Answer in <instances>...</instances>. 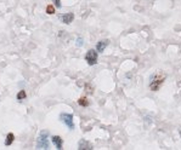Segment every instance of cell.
I'll list each match as a JSON object with an SVG mask.
<instances>
[{
  "label": "cell",
  "instance_id": "cell-1",
  "mask_svg": "<svg viewBox=\"0 0 181 150\" xmlns=\"http://www.w3.org/2000/svg\"><path fill=\"white\" fill-rule=\"evenodd\" d=\"M165 80V74H163L162 72H157L151 76V82H150V89L152 91H158L161 89Z\"/></svg>",
  "mask_w": 181,
  "mask_h": 150
},
{
  "label": "cell",
  "instance_id": "cell-2",
  "mask_svg": "<svg viewBox=\"0 0 181 150\" xmlns=\"http://www.w3.org/2000/svg\"><path fill=\"white\" fill-rule=\"evenodd\" d=\"M47 131H41L37 139V149H49V140H47Z\"/></svg>",
  "mask_w": 181,
  "mask_h": 150
},
{
  "label": "cell",
  "instance_id": "cell-3",
  "mask_svg": "<svg viewBox=\"0 0 181 150\" xmlns=\"http://www.w3.org/2000/svg\"><path fill=\"white\" fill-rule=\"evenodd\" d=\"M60 120L62 124H64L69 130H74V122H73V115L72 114H61Z\"/></svg>",
  "mask_w": 181,
  "mask_h": 150
},
{
  "label": "cell",
  "instance_id": "cell-4",
  "mask_svg": "<svg viewBox=\"0 0 181 150\" xmlns=\"http://www.w3.org/2000/svg\"><path fill=\"white\" fill-rule=\"evenodd\" d=\"M85 61L89 65H95L97 63V52L94 50H89L85 55Z\"/></svg>",
  "mask_w": 181,
  "mask_h": 150
},
{
  "label": "cell",
  "instance_id": "cell-5",
  "mask_svg": "<svg viewBox=\"0 0 181 150\" xmlns=\"http://www.w3.org/2000/svg\"><path fill=\"white\" fill-rule=\"evenodd\" d=\"M78 149L79 150H93L94 149V147H93V144H91L90 142H88V140H85V139H81V140H79V143H78Z\"/></svg>",
  "mask_w": 181,
  "mask_h": 150
},
{
  "label": "cell",
  "instance_id": "cell-6",
  "mask_svg": "<svg viewBox=\"0 0 181 150\" xmlns=\"http://www.w3.org/2000/svg\"><path fill=\"white\" fill-rule=\"evenodd\" d=\"M61 21L64 23V24H71L74 19V14L72 12H68V14H64V15H61L60 16Z\"/></svg>",
  "mask_w": 181,
  "mask_h": 150
},
{
  "label": "cell",
  "instance_id": "cell-7",
  "mask_svg": "<svg viewBox=\"0 0 181 150\" xmlns=\"http://www.w3.org/2000/svg\"><path fill=\"white\" fill-rule=\"evenodd\" d=\"M51 140H52L54 145L56 147V149H59V150L62 149V145H63V139L61 138L60 136H52V137H51Z\"/></svg>",
  "mask_w": 181,
  "mask_h": 150
},
{
  "label": "cell",
  "instance_id": "cell-8",
  "mask_svg": "<svg viewBox=\"0 0 181 150\" xmlns=\"http://www.w3.org/2000/svg\"><path fill=\"white\" fill-rule=\"evenodd\" d=\"M108 44H109V40H101L99 41L97 44H96V51H99V52H103L105 50H106V47L108 46Z\"/></svg>",
  "mask_w": 181,
  "mask_h": 150
},
{
  "label": "cell",
  "instance_id": "cell-9",
  "mask_svg": "<svg viewBox=\"0 0 181 150\" xmlns=\"http://www.w3.org/2000/svg\"><path fill=\"white\" fill-rule=\"evenodd\" d=\"M14 140H15V136H14V133H7V136H6V139H5V145L6 147H10L12 143H14Z\"/></svg>",
  "mask_w": 181,
  "mask_h": 150
},
{
  "label": "cell",
  "instance_id": "cell-10",
  "mask_svg": "<svg viewBox=\"0 0 181 150\" xmlns=\"http://www.w3.org/2000/svg\"><path fill=\"white\" fill-rule=\"evenodd\" d=\"M78 104H79L80 107H89L90 102H89V99H88L86 97H80V98L78 99Z\"/></svg>",
  "mask_w": 181,
  "mask_h": 150
},
{
  "label": "cell",
  "instance_id": "cell-11",
  "mask_svg": "<svg viewBox=\"0 0 181 150\" xmlns=\"http://www.w3.org/2000/svg\"><path fill=\"white\" fill-rule=\"evenodd\" d=\"M26 97H27V93H26V91H24V90H21L20 92L17 93V99H19V101H23V99H26Z\"/></svg>",
  "mask_w": 181,
  "mask_h": 150
},
{
  "label": "cell",
  "instance_id": "cell-12",
  "mask_svg": "<svg viewBox=\"0 0 181 150\" xmlns=\"http://www.w3.org/2000/svg\"><path fill=\"white\" fill-rule=\"evenodd\" d=\"M46 14H47V15L55 14V6H54V5H47V6H46Z\"/></svg>",
  "mask_w": 181,
  "mask_h": 150
},
{
  "label": "cell",
  "instance_id": "cell-13",
  "mask_svg": "<svg viewBox=\"0 0 181 150\" xmlns=\"http://www.w3.org/2000/svg\"><path fill=\"white\" fill-rule=\"evenodd\" d=\"M83 44H84V41H83V39L79 37L78 39H77V46H78V47H81V46H83Z\"/></svg>",
  "mask_w": 181,
  "mask_h": 150
},
{
  "label": "cell",
  "instance_id": "cell-14",
  "mask_svg": "<svg viewBox=\"0 0 181 150\" xmlns=\"http://www.w3.org/2000/svg\"><path fill=\"white\" fill-rule=\"evenodd\" d=\"M54 2L56 7H61V0H54Z\"/></svg>",
  "mask_w": 181,
  "mask_h": 150
},
{
  "label": "cell",
  "instance_id": "cell-15",
  "mask_svg": "<svg viewBox=\"0 0 181 150\" xmlns=\"http://www.w3.org/2000/svg\"><path fill=\"white\" fill-rule=\"evenodd\" d=\"M179 134H180V137H181V127L179 128Z\"/></svg>",
  "mask_w": 181,
  "mask_h": 150
}]
</instances>
